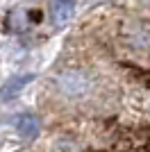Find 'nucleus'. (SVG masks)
<instances>
[{
    "label": "nucleus",
    "instance_id": "obj_1",
    "mask_svg": "<svg viewBox=\"0 0 150 152\" xmlns=\"http://www.w3.org/2000/svg\"><path fill=\"white\" fill-rule=\"evenodd\" d=\"M59 89H62V93L71 95V98H77L89 89V77L82 70H68L59 77Z\"/></svg>",
    "mask_w": 150,
    "mask_h": 152
},
{
    "label": "nucleus",
    "instance_id": "obj_4",
    "mask_svg": "<svg viewBox=\"0 0 150 152\" xmlns=\"http://www.w3.org/2000/svg\"><path fill=\"white\" fill-rule=\"evenodd\" d=\"M30 82H32L30 73H27V75H16V77H12V80H7L5 86L0 89V98H2V100H12V98H16V95L25 89V84H30Z\"/></svg>",
    "mask_w": 150,
    "mask_h": 152
},
{
    "label": "nucleus",
    "instance_id": "obj_2",
    "mask_svg": "<svg viewBox=\"0 0 150 152\" xmlns=\"http://www.w3.org/2000/svg\"><path fill=\"white\" fill-rule=\"evenodd\" d=\"M75 14V0H52L50 2V16L55 25H64L73 18Z\"/></svg>",
    "mask_w": 150,
    "mask_h": 152
},
{
    "label": "nucleus",
    "instance_id": "obj_5",
    "mask_svg": "<svg viewBox=\"0 0 150 152\" xmlns=\"http://www.w3.org/2000/svg\"><path fill=\"white\" fill-rule=\"evenodd\" d=\"M146 2H148V7H150V0H146Z\"/></svg>",
    "mask_w": 150,
    "mask_h": 152
},
{
    "label": "nucleus",
    "instance_id": "obj_3",
    "mask_svg": "<svg viewBox=\"0 0 150 152\" xmlns=\"http://www.w3.org/2000/svg\"><path fill=\"white\" fill-rule=\"evenodd\" d=\"M16 132H18V136L23 141L37 139V134H39V121H37V116H32V114L18 116V121H16Z\"/></svg>",
    "mask_w": 150,
    "mask_h": 152
}]
</instances>
